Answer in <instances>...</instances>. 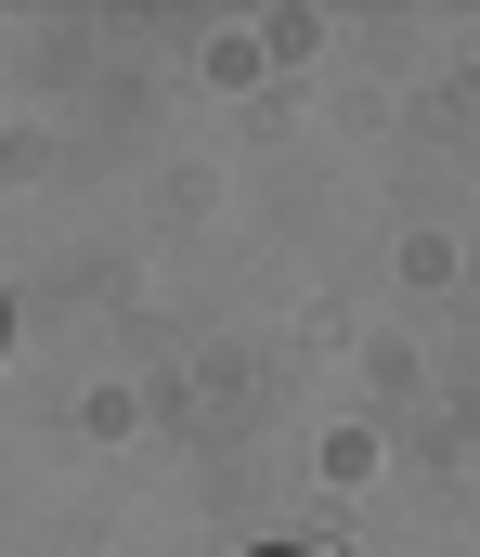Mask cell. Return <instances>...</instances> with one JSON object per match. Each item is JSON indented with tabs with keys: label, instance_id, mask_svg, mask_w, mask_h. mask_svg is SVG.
<instances>
[{
	"label": "cell",
	"instance_id": "1",
	"mask_svg": "<svg viewBox=\"0 0 480 557\" xmlns=\"http://www.w3.org/2000/svg\"><path fill=\"white\" fill-rule=\"evenodd\" d=\"M260 557H337V545H260Z\"/></svg>",
	"mask_w": 480,
	"mask_h": 557
}]
</instances>
